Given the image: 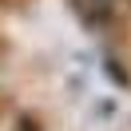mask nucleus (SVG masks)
Here are the masks:
<instances>
[{
    "label": "nucleus",
    "mask_w": 131,
    "mask_h": 131,
    "mask_svg": "<svg viewBox=\"0 0 131 131\" xmlns=\"http://www.w3.org/2000/svg\"><path fill=\"white\" fill-rule=\"evenodd\" d=\"M83 24H103L111 16V0H72Z\"/></svg>",
    "instance_id": "obj_1"
}]
</instances>
